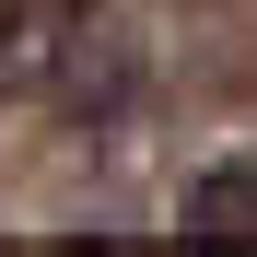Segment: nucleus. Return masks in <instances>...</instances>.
<instances>
[{
  "mask_svg": "<svg viewBox=\"0 0 257 257\" xmlns=\"http://www.w3.org/2000/svg\"><path fill=\"white\" fill-rule=\"evenodd\" d=\"M0 234L257 245V0H0Z\"/></svg>",
  "mask_w": 257,
  "mask_h": 257,
  "instance_id": "1",
  "label": "nucleus"
}]
</instances>
